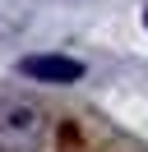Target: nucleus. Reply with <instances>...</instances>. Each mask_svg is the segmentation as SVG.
Segmentation results:
<instances>
[{
    "instance_id": "obj_1",
    "label": "nucleus",
    "mask_w": 148,
    "mask_h": 152,
    "mask_svg": "<svg viewBox=\"0 0 148 152\" xmlns=\"http://www.w3.org/2000/svg\"><path fill=\"white\" fill-rule=\"evenodd\" d=\"M46 111L33 102H5L0 106V152H42L46 143Z\"/></svg>"
},
{
    "instance_id": "obj_2",
    "label": "nucleus",
    "mask_w": 148,
    "mask_h": 152,
    "mask_svg": "<svg viewBox=\"0 0 148 152\" xmlns=\"http://www.w3.org/2000/svg\"><path fill=\"white\" fill-rule=\"evenodd\" d=\"M18 74L37 78V83H79L83 65L70 56H28V60H18Z\"/></svg>"
},
{
    "instance_id": "obj_3",
    "label": "nucleus",
    "mask_w": 148,
    "mask_h": 152,
    "mask_svg": "<svg viewBox=\"0 0 148 152\" xmlns=\"http://www.w3.org/2000/svg\"><path fill=\"white\" fill-rule=\"evenodd\" d=\"M144 23H148V10H144Z\"/></svg>"
}]
</instances>
